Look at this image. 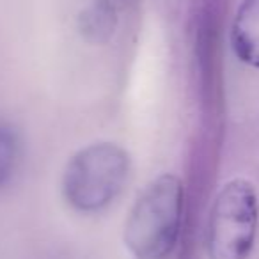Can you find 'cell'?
<instances>
[{
  "instance_id": "6da1fadb",
  "label": "cell",
  "mask_w": 259,
  "mask_h": 259,
  "mask_svg": "<svg viewBox=\"0 0 259 259\" xmlns=\"http://www.w3.org/2000/svg\"><path fill=\"white\" fill-rule=\"evenodd\" d=\"M185 192L180 178L163 174L137 197L124 222L122 240L137 259H165L176 248L183 220Z\"/></svg>"
},
{
  "instance_id": "8992f818",
  "label": "cell",
  "mask_w": 259,
  "mask_h": 259,
  "mask_svg": "<svg viewBox=\"0 0 259 259\" xmlns=\"http://www.w3.org/2000/svg\"><path fill=\"white\" fill-rule=\"evenodd\" d=\"M20 158L18 134L6 122H0V188L13 178Z\"/></svg>"
},
{
  "instance_id": "277c9868",
  "label": "cell",
  "mask_w": 259,
  "mask_h": 259,
  "mask_svg": "<svg viewBox=\"0 0 259 259\" xmlns=\"http://www.w3.org/2000/svg\"><path fill=\"white\" fill-rule=\"evenodd\" d=\"M231 45L241 62L259 68V0H243L238 8Z\"/></svg>"
},
{
  "instance_id": "7a4b0ae2",
  "label": "cell",
  "mask_w": 259,
  "mask_h": 259,
  "mask_svg": "<svg viewBox=\"0 0 259 259\" xmlns=\"http://www.w3.org/2000/svg\"><path fill=\"white\" fill-rule=\"evenodd\" d=\"M130 155L114 142H94L69 158L62 172V197L75 211L98 213L124 190Z\"/></svg>"
},
{
  "instance_id": "5b68a950",
  "label": "cell",
  "mask_w": 259,
  "mask_h": 259,
  "mask_svg": "<svg viewBox=\"0 0 259 259\" xmlns=\"http://www.w3.org/2000/svg\"><path fill=\"white\" fill-rule=\"evenodd\" d=\"M117 0H93L78 16V29L91 43H105L117 29Z\"/></svg>"
},
{
  "instance_id": "3957f363",
  "label": "cell",
  "mask_w": 259,
  "mask_h": 259,
  "mask_svg": "<svg viewBox=\"0 0 259 259\" xmlns=\"http://www.w3.org/2000/svg\"><path fill=\"white\" fill-rule=\"evenodd\" d=\"M257 197L248 181L224 185L209 211L206 248L209 259H247L257 233Z\"/></svg>"
}]
</instances>
